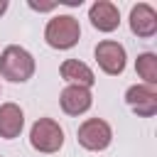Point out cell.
<instances>
[{
	"instance_id": "1",
	"label": "cell",
	"mask_w": 157,
	"mask_h": 157,
	"mask_svg": "<svg viewBox=\"0 0 157 157\" xmlns=\"http://www.w3.org/2000/svg\"><path fill=\"white\" fill-rule=\"evenodd\" d=\"M34 74V59L27 49L17 47V44H10L2 49L0 54V76L12 81V83H22L27 78H32Z\"/></svg>"
},
{
	"instance_id": "2",
	"label": "cell",
	"mask_w": 157,
	"mask_h": 157,
	"mask_svg": "<svg viewBox=\"0 0 157 157\" xmlns=\"http://www.w3.org/2000/svg\"><path fill=\"white\" fill-rule=\"evenodd\" d=\"M78 37H81V27H78V20L71 15H59L47 22L44 39L54 49H71L78 42Z\"/></svg>"
},
{
	"instance_id": "3",
	"label": "cell",
	"mask_w": 157,
	"mask_h": 157,
	"mask_svg": "<svg viewBox=\"0 0 157 157\" xmlns=\"http://www.w3.org/2000/svg\"><path fill=\"white\" fill-rule=\"evenodd\" d=\"M29 142L39 152H56L64 145V130L52 118H39L29 130Z\"/></svg>"
},
{
	"instance_id": "4",
	"label": "cell",
	"mask_w": 157,
	"mask_h": 157,
	"mask_svg": "<svg viewBox=\"0 0 157 157\" xmlns=\"http://www.w3.org/2000/svg\"><path fill=\"white\" fill-rule=\"evenodd\" d=\"M110 140H113V130H110V125H108L105 120H101V118H88V120L81 123V128H78V142H81V147H86V150H93V152L105 150V147L110 145Z\"/></svg>"
},
{
	"instance_id": "5",
	"label": "cell",
	"mask_w": 157,
	"mask_h": 157,
	"mask_svg": "<svg viewBox=\"0 0 157 157\" xmlns=\"http://www.w3.org/2000/svg\"><path fill=\"white\" fill-rule=\"evenodd\" d=\"M96 61H98V66H101L105 74H110V76L123 74V69H125V49H123V44H118V42H113V39L101 42V44L96 47Z\"/></svg>"
},
{
	"instance_id": "6",
	"label": "cell",
	"mask_w": 157,
	"mask_h": 157,
	"mask_svg": "<svg viewBox=\"0 0 157 157\" xmlns=\"http://www.w3.org/2000/svg\"><path fill=\"white\" fill-rule=\"evenodd\" d=\"M125 101L142 118H152L157 113V91H155V86H147V83L130 86L128 93H125Z\"/></svg>"
},
{
	"instance_id": "7",
	"label": "cell",
	"mask_w": 157,
	"mask_h": 157,
	"mask_svg": "<svg viewBox=\"0 0 157 157\" xmlns=\"http://www.w3.org/2000/svg\"><path fill=\"white\" fill-rule=\"evenodd\" d=\"M88 20H91V25H93L98 32H113V29L120 25V12H118V7H115L113 2L98 0V2L91 5Z\"/></svg>"
},
{
	"instance_id": "8",
	"label": "cell",
	"mask_w": 157,
	"mask_h": 157,
	"mask_svg": "<svg viewBox=\"0 0 157 157\" xmlns=\"http://www.w3.org/2000/svg\"><path fill=\"white\" fill-rule=\"evenodd\" d=\"M130 29L137 34V37H152L157 32V12L147 5V2H140L130 10Z\"/></svg>"
},
{
	"instance_id": "9",
	"label": "cell",
	"mask_w": 157,
	"mask_h": 157,
	"mask_svg": "<svg viewBox=\"0 0 157 157\" xmlns=\"http://www.w3.org/2000/svg\"><path fill=\"white\" fill-rule=\"evenodd\" d=\"M61 108L69 115H81L91 108V91L83 86H66L61 91Z\"/></svg>"
},
{
	"instance_id": "10",
	"label": "cell",
	"mask_w": 157,
	"mask_h": 157,
	"mask_svg": "<svg viewBox=\"0 0 157 157\" xmlns=\"http://www.w3.org/2000/svg\"><path fill=\"white\" fill-rule=\"evenodd\" d=\"M22 125H25V115H22L20 105L2 103L0 105V137H5V140L17 137L22 132Z\"/></svg>"
},
{
	"instance_id": "11",
	"label": "cell",
	"mask_w": 157,
	"mask_h": 157,
	"mask_svg": "<svg viewBox=\"0 0 157 157\" xmlns=\"http://www.w3.org/2000/svg\"><path fill=\"white\" fill-rule=\"evenodd\" d=\"M61 78L71 81V86H83V88L93 86V81H96L93 78V71L83 61H78V59H66L61 64Z\"/></svg>"
},
{
	"instance_id": "12",
	"label": "cell",
	"mask_w": 157,
	"mask_h": 157,
	"mask_svg": "<svg viewBox=\"0 0 157 157\" xmlns=\"http://www.w3.org/2000/svg\"><path fill=\"white\" fill-rule=\"evenodd\" d=\"M135 69H137L140 78H145L147 86L157 83V56L155 54H140L135 61Z\"/></svg>"
},
{
	"instance_id": "13",
	"label": "cell",
	"mask_w": 157,
	"mask_h": 157,
	"mask_svg": "<svg viewBox=\"0 0 157 157\" xmlns=\"http://www.w3.org/2000/svg\"><path fill=\"white\" fill-rule=\"evenodd\" d=\"M56 2H34V0H29V7L32 10H39V12H47V10H52Z\"/></svg>"
},
{
	"instance_id": "14",
	"label": "cell",
	"mask_w": 157,
	"mask_h": 157,
	"mask_svg": "<svg viewBox=\"0 0 157 157\" xmlns=\"http://www.w3.org/2000/svg\"><path fill=\"white\" fill-rule=\"evenodd\" d=\"M5 10H7V2H5V0H0V15H2Z\"/></svg>"
}]
</instances>
